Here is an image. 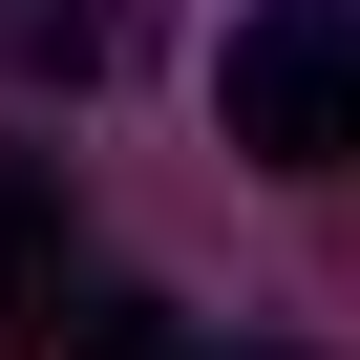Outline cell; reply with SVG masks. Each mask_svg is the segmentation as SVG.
I'll list each match as a JSON object with an SVG mask.
<instances>
[{
	"mask_svg": "<svg viewBox=\"0 0 360 360\" xmlns=\"http://www.w3.org/2000/svg\"><path fill=\"white\" fill-rule=\"evenodd\" d=\"M212 106H233L255 169H360V0H255Z\"/></svg>",
	"mask_w": 360,
	"mask_h": 360,
	"instance_id": "obj_1",
	"label": "cell"
},
{
	"mask_svg": "<svg viewBox=\"0 0 360 360\" xmlns=\"http://www.w3.org/2000/svg\"><path fill=\"white\" fill-rule=\"evenodd\" d=\"M148 22H169V0H0V85H127L148 64Z\"/></svg>",
	"mask_w": 360,
	"mask_h": 360,
	"instance_id": "obj_2",
	"label": "cell"
},
{
	"mask_svg": "<svg viewBox=\"0 0 360 360\" xmlns=\"http://www.w3.org/2000/svg\"><path fill=\"white\" fill-rule=\"evenodd\" d=\"M64 318V148H0V360Z\"/></svg>",
	"mask_w": 360,
	"mask_h": 360,
	"instance_id": "obj_3",
	"label": "cell"
},
{
	"mask_svg": "<svg viewBox=\"0 0 360 360\" xmlns=\"http://www.w3.org/2000/svg\"><path fill=\"white\" fill-rule=\"evenodd\" d=\"M43 360H191V318H169V297H64Z\"/></svg>",
	"mask_w": 360,
	"mask_h": 360,
	"instance_id": "obj_4",
	"label": "cell"
}]
</instances>
